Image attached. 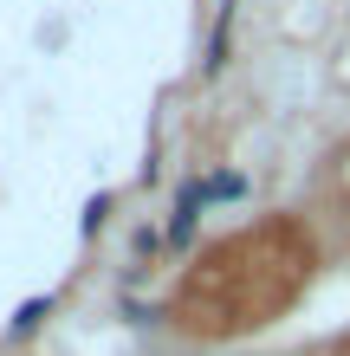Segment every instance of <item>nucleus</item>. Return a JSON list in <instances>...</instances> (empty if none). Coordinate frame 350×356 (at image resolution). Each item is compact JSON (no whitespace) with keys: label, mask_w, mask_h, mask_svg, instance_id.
I'll use <instances>...</instances> for the list:
<instances>
[{"label":"nucleus","mask_w":350,"mask_h":356,"mask_svg":"<svg viewBox=\"0 0 350 356\" xmlns=\"http://www.w3.org/2000/svg\"><path fill=\"white\" fill-rule=\"evenodd\" d=\"M201 214H208V195H201V175H189V181H182V195H175V214H169V227H162V246L189 253V246H195V227H201Z\"/></svg>","instance_id":"f257e3e1"},{"label":"nucleus","mask_w":350,"mask_h":356,"mask_svg":"<svg viewBox=\"0 0 350 356\" xmlns=\"http://www.w3.org/2000/svg\"><path fill=\"white\" fill-rule=\"evenodd\" d=\"M234 7H240V0H221V13H214V26H208L201 78H221V72H228V58H234Z\"/></svg>","instance_id":"f03ea898"},{"label":"nucleus","mask_w":350,"mask_h":356,"mask_svg":"<svg viewBox=\"0 0 350 356\" xmlns=\"http://www.w3.org/2000/svg\"><path fill=\"white\" fill-rule=\"evenodd\" d=\"M201 195H208V207L214 201H246V175L240 169H214V175H201Z\"/></svg>","instance_id":"7ed1b4c3"},{"label":"nucleus","mask_w":350,"mask_h":356,"mask_svg":"<svg viewBox=\"0 0 350 356\" xmlns=\"http://www.w3.org/2000/svg\"><path fill=\"white\" fill-rule=\"evenodd\" d=\"M52 318V298H33V305H19L13 311V324H7V343H19V337H33L39 324Z\"/></svg>","instance_id":"20e7f679"},{"label":"nucleus","mask_w":350,"mask_h":356,"mask_svg":"<svg viewBox=\"0 0 350 356\" xmlns=\"http://www.w3.org/2000/svg\"><path fill=\"white\" fill-rule=\"evenodd\" d=\"M337 356H350V343H344V350H337Z\"/></svg>","instance_id":"39448f33"}]
</instances>
